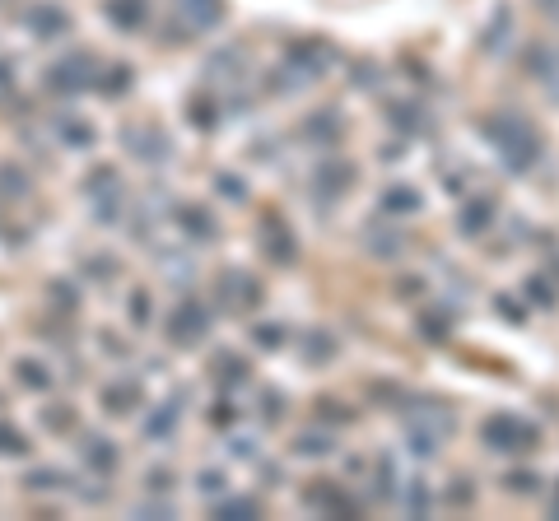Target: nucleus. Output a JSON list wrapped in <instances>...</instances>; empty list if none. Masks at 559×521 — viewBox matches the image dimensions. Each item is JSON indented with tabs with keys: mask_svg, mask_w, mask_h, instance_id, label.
I'll use <instances>...</instances> for the list:
<instances>
[{
	"mask_svg": "<svg viewBox=\"0 0 559 521\" xmlns=\"http://www.w3.org/2000/svg\"><path fill=\"white\" fill-rule=\"evenodd\" d=\"M452 428H457V419H452L448 405H410L406 410V438L415 456H438Z\"/></svg>",
	"mask_w": 559,
	"mask_h": 521,
	"instance_id": "nucleus-4",
	"label": "nucleus"
},
{
	"mask_svg": "<svg viewBox=\"0 0 559 521\" xmlns=\"http://www.w3.org/2000/svg\"><path fill=\"white\" fill-rule=\"evenodd\" d=\"M14 377H19V387H28V391L52 387V373H47V363H38V359H14Z\"/></svg>",
	"mask_w": 559,
	"mask_h": 521,
	"instance_id": "nucleus-29",
	"label": "nucleus"
},
{
	"mask_svg": "<svg viewBox=\"0 0 559 521\" xmlns=\"http://www.w3.org/2000/svg\"><path fill=\"white\" fill-rule=\"evenodd\" d=\"M103 19L117 33H140L150 24V0H103Z\"/></svg>",
	"mask_w": 559,
	"mask_h": 521,
	"instance_id": "nucleus-17",
	"label": "nucleus"
},
{
	"mask_svg": "<svg viewBox=\"0 0 559 521\" xmlns=\"http://www.w3.org/2000/svg\"><path fill=\"white\" fill-rule=\"evenodd\" d=\"M122 140H126V154L140 159V163H150V168L154 163L173 159V140H168L164 126H154V121H136V126H126Z\"/></svg>",
	"mask_w": 559,
	"mask_h": 521,
	"instance_id": "nucleus-10",
	"label": "nucleus"
},
{
	"mask_svg": "<svg viewBox=\"0 0 559 521\" xmlns=\"http://www.w3.org/2000/svg\"><path fill=\"white\" fill-rule=\"evenodd\" d=\"M336 349H341V345H336V335H331V331H313L308 340H303V359H308V363H331V359H336Z\"/></svg>",
	"mask_w": 559,
	"mask_h": 521,
	"instance_id": "nucleus-31",
	"label": "nucleus"
},
{
	"mask_svg": "<svg viewBox=\"0 0 559 521\" xmlns=\"http://www.w3.org/2000/svg\"><path fill=\"white\" fill-rule=\"evenodd\" d=\"M215 294H219V303H224L229 312H257L261 298H266V289H261V280L252 275V270L224 266L219 270V280H215Z\"/></svg>",
	"mask_w": 559,
	"mask_h": 521,
	"instance_id": "nucleus-8",
	"label": "nucleus"
},
{
	"mask_svg": "<svg viewBox=\"0 0 559 521\" xmlns=\"http://www.w3.org/2000/svg\"><path fill=\"white\" fill-rule=\"evenodd\" d=\"M173 224H178L191 242H215L219 238L215 214L205 210V205H196V201H178V205H173Z\"/></svg>",
	"mask_w": 559,
	"mask_h": 521,
	"instance_id": "nucleus-14",
	"label": "nucleus"
},
{
	"mask_svg": "<svg viewBox=\"0 0 559 521\" xmlns=\"http://www.w3.org/2000/svg\"><path fill=\"white\" fill-rule=\"evenodd\" d=\"M28 452V438L19 433L14 424H0V456H24Z\"/></svg>",
	"mask_w": 559,
	"mask_h": 521,
	"instance_id": "nucleus-40",
	"label": "nucleus"
},
{
	"mask_svg": "<svg viewBox=\"0 0 559 521\" xmlns=\"http://www.w3.org/2000/svg\"><path fill=\"white\" fill-rule=\"evenodd\" d=\"M378 210H382V214H392V219H410V214L420 210V191L406 187V182H392V187L382 191Z\"/></svg>",
	"mask_w": 559,
	"mask_h": 521,
	"instance_id": "nucleus-23",
	"label": "nucleus"
},
{
	"mask_svg": "<svg viewBox=\"0 0 559 521\" xmlns=\"http://www.w3.org/2000/svg\"><path fill=\"white\" fill-rule=\"evenodd\" d=\"M94 224H103V228H112L117 219H122V210H126V187H117V191H103V196H94Z\"/></svg>",
	"mask_w": 559,
	"mask_h": 521,
	"instance_id": "nucleus-26",
	"label": "nucleus"
},
{
	"mask_svg": "<svg viewBox=\"0 0 559 521\" xmlns=\"http://www.w3.org/2000/svg\"><path fill=\"white\" fill-rule=\"evenodd\" d=\"M196 489L210 498H224V475H219V470H201V475H196Z\"/></svg>",
	"mask_w": 559,
	"mask_h": 521,
	"instance_id": "nucleus-44",
	"label": "nucleus"
},
{
	"mask_svg": "<svg viewBox=\"0 0 559 521\" xmlns=\"http://www.w3.org/2000/svg\"><path fill=\"white\" fill-rule=\"evenodd\" d=\"M117 270H122V266L112 261V252H94L89 261H84V275H89L94 284H112V280H117Z\"/></svg>",
	"mask_w": 559,
	"mask_h": 521,
	"instance_id": "nucleus-36",
	"label": "nucleus"
},
{
	"mask_svg": "<svg viewBox=\"0 0 559 521\" xmlns=\"http://www.w3.org/2000/svg\"><path fill=\"white\" fill-rule=\"evenodd\" d=\"M70 24H75V19H70V10H66V5H56V0H33V5H24V28L38 42L66 38Z\"/></svg>",
	"mask_w": 559,
	"mask_h": 521,
	"instance_id": "nucleus-11",
	"label": "nucleus"
},
{
	"mask_svg": "<svg viewBox=\"0 0 559 521\" xmlns=\"http://www.w3.org/2000/svg\"><path fill=\"white\" fill-rule=\"evenodd\" d=\"M331 61H336V47L322 38H294L285 47V56H280V66H275V89L280 94H294V89H303V84L322 80L331 70Z\"/></svg>",
	"mask_w": 559,
	"mask_h": 521,
	"instance_id": "nucleus-2",
	"label": "nucleus"
},
{
	"mask_svg": "<svg viewBox=\"0 0 559 521\" xmlns=\"http://www.w3.org/2000/svg\"><path fill=\"white\" fill-rule=\"evenodd\" d=\"M504 489L508 494H541V480H536L532 470H513V475L504 480Z\"/></svg>",
	"mask_w": 559,
	"mask_h": 521,
	"instance_id": "nucleus-41",
	"label": "nucleus"
},
{
	"mask_svg": "<svg viewBox=\"0 0 559 521\" xmlns=\"http://www.w3.org/2000/svg\"><path fill=\"white\" fill-rule=\"evenodd\" d=\"M47 294H52V308L56 312H66V317H75V312H80V294H75V284H70V280H52V284H47Z\"/></svg>",
	"mask_w": 559,
	"mask_h": 521,
	"instance_id": "nucleus-35",
	"label": "nucleus"
},
{
	"mask_svg": "<svg viewBox=\"0 0 559 521\" xmlns=\"http://www.w3.org/2000/svg\"><path fill=\"white\" fill-rule=\"evenodd\" d=\"M210 377H215L219 391H233V387H243V382H247V363L238 359V354H219L215 373H210Z\"/></svg>",
	"mask_w": 559,
	"mask_h": 521,
	"instance_id": "nucleus-25",
	"label": "nucleus"
},
{
	"mask_svg": "<svg viewBox=\"0 0 559 521\" xmlns=\"http://www.w3.org/2000/svg\"><path fill=\"white\" fill-rule=\"evenodd\" d=\"M406 508L410 512H429V508H434V494H429L420 480H410L406 484Z\"/></svg>",
	"mask_w": 559,
	"mask_h": 521,
	"instance_id": "nucleus-43",
	"label": "nucleus"
},
{
	"mask_svg": "<svg viewBox=\"0 0 559 521\" xmlns=\"http://www.w3.org/2000/svg\"><path fill=\"white\" fill-rule=\"evenodd\" d=\"M164 489H173V470L154 466V470H150V494H164Z\"/></svg>",
	"mask_w": 559,
	"mask_h": 521,
	"instance_id": "nucleus-47",
	"label": "nucleus"
},
{
	"mask_svg": "<svg viewBox=\"0 0 559 521\" xmlns=\"http://www.w3.org/2000/svg\"><path fill=\"white\" fill-rule=\"evenodd\" d=\"M10 89H14V61L0 56V98H10Z\"/></svg>",
	"mask_w": 559,
	"mask_h": 521,
	"instance_id": "nucleus-49",
	"label": "nucleus"
},
{
	"mask_svg": "<svg viewBox=\"0 0 559 521\" xmlns=\"http://www.w3.org/2000/svg\"><path fill=\"white\" fill-rule=\"evenodd\" d=\"M215 187H219V196H229V201H247V182L238 187V177H233V173H219Z\"/></svg>",
	"mask_w": 559,
	"mask_h": 521,
	"instance_id": "nucleus-45",
	"label": "nucleus"
},
{
	"mask_svg": "<svg viewBox=\"0 0 559 521\" xmlns=\"http://www.w3.org/2000/svg\"><path fill=\"white\" fill-rule=\"evenodd\" d=\"M117 187H122V173H117L112 163H98L94 173L84 177V196H89V201H94V196H103V191H117Z\"/></svg>",
	"mask_w": 559,
	"mask_h": 521,
	"instance_id": "nucleus-32",
	"label": "nucleus"
},
{
	"mask_svg": "<svg viewBox=\"0 0 559 521\" xmlns=\"http://www.w3.org/2000/svg\"><path fill=\"white\" fill-rule=\"evenodd\" d=\"M285 340H289V335H285V326H280V321H261V326H252V345H257V349H280Z\"/></svg>",
	"mask_w": 559,
	"mask_h": 521,
	"instance_id": "nucleus-37",
	"label": "nucleus"
},
{
	"mask_svg": "<svg viewBox=\"0 0 559 521\" xmlns=\"http://www.w3.org/2000/svg\"><path fill=\"white\" fill-rule=\"evenodd\" d=\"M191 126H196V131H215L219 126V112L210 98H191Z\"/></svg>",
	"mask_w": 559,
	"mask_h": 521,
	"instance_id": "nucleus-39",
	"label": "nucleus"
},
{
	"mask_svg": "<svg viewBox=\"0 0 559 521\" xmlns=\"http://www.w3.org/2000/svg\"><path fill=\"white\" fill-rule=\"evenodd\" d=\"M364 247H369V256H378V261H396V256L406 252V238L392 228L387 214H378V219L364 228Z\"/></svg>",
	"mask_w": 559,
	"mask_h": 521,
	"instance_id": "nucleus-16",
	"label": "nucleus"
},
{
	"mask_svg": "<svg viewBox=\"0 0 559 521\" xmlns=\"http://www.w3.org/2000/svg\"><path fill=\"white\" fill-rule=\"evenodd\" d=\"M42 428L70 433V428H75V410H70V405H47V410H42Z\"/></svg>",
	"mask_w": 559,
	"mask_h": 521,
	"instance_id": "nucleus-38",
	"label": "nucleus"
},
{
	"mask_svg": "<svg viewBox=\"0 0 559 521\" xmlns=\"http://www.w3.org/2000/svg\"><path fill=\"white\" fill-rule=\"evenodd\" d=\"M233 415H238V410H233L229 401H219V410H210V424L224 428V424H233Z\"/></svg>",
	"mask_w": 559,
	"mask_h": 521,
	"instance_id": "nucleus-50",
	"label": "nucleus"
},
{
	"mask_svg": "<svg viewBox=\"0 0 559 521\" xmlns=\"http://www.w3.org/2000/svg\"><path fill=\"white\" fill-rule=\"evenodd\" d=\"M24 489L28 494H61V489H66V475H61V470L38 466V470H28L24 475Z\"/></svg>",
	"mask_w": 559,
	"mask_h": 521,
	"instance_id": "nucleus-30",
	"label": "nucleus"
},
{
	"mask_svg": "<svg viewBox=\"0 0 559 521\" xmlns=\"http://www.w3.org/2000/svg\"><path fill=\"white\" fill-rule=\"evenodd\" d=\"M355 177H359L355 163L341 159V154H327V159L313 168V201L322 205V210H331L336 201H345V196H350Z\"/></svg>",
	"mask_w": 559,
	"mask_h": 521,
	"instance_id": "nucleus-7",
	"label": "nucleus"
},
{
	"mask_svg": "<svg viewBox=\"0 0 559 521\" xmlns=\"http://www.w3.org/2000/svg\"><path fill=\"white\" fill-rule=\"evenodd\" d=\"M490 224H494V201L490 196H471V201L462 205L457 228H462L466 238H480V233H490Z\"/></svg>",
	"mask_w": 559,
	"mask_h": 521,
	"instance_id": "nucleus-22",
	"label": "nucleus"
},
{
	"mask_svg": "<svg viewBox=\"0 0 559 521\" xmlns=\"http://www.w3.org/2000/svg\"><path fill=\"white\" fill-rule=\"evenodd\" d=\"M480 131H485V140L494 145V154L513 168V173H527V168H536V159H541V140H536L532 121L518 117V112H494V117L480 121Z\"/></svg>",
	"mask_w": 559,
	"mask_h": 521,
	"instance_id": "nucleus-1",
	"label": "nucleus"
},
{
	"mask_svg": "<svg viewBox=\"0 0 559 521\" xmlns=\"http://www.w3.org/2000/svg\"><path fill=\"white\" fill-rule=\"evenodd\" d=\"M52 131H56V140H61L66 149H94V145H98L94 121L75 117V112H61V117L52 121Z\"/></svg>",
	"mask_w": 559,
	"mask_h": 521,
	"instance_id": "nucleus-20",
	"label": "nucleus"
},
{
	"mask_svg": "<svg viewBox=\"0 0 559 521\" xmlns=\"http://www.w3.org/2000/svg\"><path fill=\"white\" fill-rule=\"evenodd\" d=\"M140 405H145V391H140L136 377H117V382L103 387V410H108V415H131Z\"/></svg>",
	"mask_w": 559,
	"mask_h": 521,
	"instance_id": "nucleus-19",
	"label": "nucleus"
},
{
	"mask_svg": "<svg viewBox=\"0 0 559 521\" xmlns=\"http://www.w3.org/2000/svg\"><path fill=\"white\" fill-rule=\"evenodd\" d=\"M261 401H266V410H261L266 419H280V415H285V396H280V391H266Z\"/></svg>",
	"mask_w": 559,
	"mask_h": 521,
	"instance_id": "nucleus-48",
	"label": "nucleus"
},
{
	"mask_svg": "<svg viewBox=\"0 0 559 521\" xmlns=\"http://www.w3.org/2000/svg\"><path fill=\"white\" fill-rule=\"evenodd\" d=\"M299 135L308 140L313 149H336L345 135V121L336 107H317V112H308V117L299 121Z\"/></svg>",
	"mask_w": 559,
	"mask_h": 521,
	"instance_id": "nucleus-12",
	"label": "nucleus"
},
{
	"mask_svg": "<svg viewBox=\"0 0 559 521\" xmlns=\"http://www.w3.org/2000/svg\"><path fill=\"white\" fill-rule=\"evenodd\" d=\"M80 456H84V466L94 470L98 480H112V475H117V466H122V452H117V442L103 438V433H89V438L80 442Z\"/></svg>",
	"mask_w": 559,
	"mask_h": 521,
	"instance_id": "nucleus-15",
	"label": "nucleus"
},
{
	"mask_svg": "<svg viewBox=\"0 0 559 521\" xmlns=\"http://www.w3.org/2000/svg\"><path fill=\"white\" fill-rule=\"evenodd\" d=\"M191 33H215L224 24V0H173Z\"/></svg>",
	"mask_w": 559,
	"mask_h": 521,
	"instance_id": "nucleus-18",
	"label": "nucleus"
},
{
	"mask_svg": "<svg viewBox=\"0 0 559 521\" xmlns=\"http://www.w3.org/2000/svg\"><path fill=\"white\" fill-rule=\"evenodd\" d=\"M94 84H98V61L89 52L61 56V61H52L47 75H42V89L56 98H80L84 89H94Z\"/></svg>",
	"mask_w": 559,
	"mask_h": 521,
	"instance_id": "nucleus-6",
	"label": "nucleus"
},
{
	"mask_svg": "<svg viewBox=\"0 0 559 521\" xmlns=\"http://www.w3.org/2000/svg\"><path fill=\"white\" fill-rule=\"evenodd\" d=\"M28 196V173L19 163H0V201H24Z\"/></svg>",
	"mask_w": 559,
	"mask_h": 521,
	"instance_id": "nucleus-28",
	"label": "nucleus"
},
{
	"mask_svg": "<svg viewBox=\"0 0 559 521\" xmlns=\"http://www.w3.org/2000/svg\"><path fill=\"white\" fill-rule=\"evenodd\" d=\"M546 512L550 517H559V480H555V489H550V498H546Z\"/></svg>",
	"mask_w": 559,
	"mask_h": 521,
	"instance_id": "nucleus-52",
	"label": "nucleus"
},
{
	"mask_svg": "<svg viewBox=\"0 0 559 521\" xmlns=\"http://www.w3.org/2000/svg\"><path fill=\"white\" fill-rule=\"evenodd\" d=\"M303 503H308L317 517H350V512H359V503L345 494L336 480H317L313 489H303Z\"/></svg>",
	"mask_w": 559,
	"mask_h": 521,
	"instance_id": "nucleus-13",
	"label": "nucleus"
},
{
	"mask_svg": "<svg viewBox=\"0 0 559 521\" xmlns=\"http://www.w3.org/2000/svg\"><path fill=\"white\" fill-rule=\"evenodd\" d=\"M94 89H98V94H108V98L126 94V89H131V66H103V70H98Z\"/></svg>",
	"mask_w": 559,
	"mask_h": 521,
	"instance_id": "nucleus-34",
	"label": "nucleus"
},
{
	"mask_svg": "<svg viewBox=\"0 0 559 521\" xmlns=\"http://www.w3.org/2000/svg\"><path fill=\"white\" fill-rule=\"evenodd\" d=\"M480 442L499 456H527L541 447V428L532 419L513 415V410H494V415L480 419Z\"/></svg>",
	"mask_w": 559,
	"mask_h": 521,
	"instance_id": "nucleus-3",
	"label": "nucleus"
},
{
	"mask_svg": "<svg viewBox=\"0 0 559 521\" xmlns=\"http://www.w3.org/2000/svg\"><path fill=\"white\" fill-rule=\"evenodd\" d=\"M178 419H182V405L178 401H164V405H154L150 415H145V442H164L178 433Z\"/></svg>",
	"mask_w": 559,
	"mask_h": 521,
	"instance_id": "nucleus-21",
	"label": "nucleus"
},
{
	"mask_svg": "<svg viewBox=\"0 0 559 521\" xmlns=\"http://www.w3.org/2000/svg\"><path fill=\"white\" fill-rule=\"evenodd\" d=\"M219 521H252L261 517V498L243 494V498H219V508H215Z\"/></svg>",
	"mask_w": 559,
	"mask_h": 521,
	"instance_id": "nucleus-27",
	"label": "nucleus"
},
{
	"mask_svg": "<svg viewBox=\"0 0 559 521\" xmlns=\"http://www.w3.org/2000/svg\"><path fill=\"white\" fill-rule=\"evenodd\" d=\"M233 456H247V461H252V456H257V447H252V438H233Z\"/></svg>",
	"mask_w": 559,
	"mask_h": 521,
	"instance_id": "nucleus-51",
	"label": "nucleus"
},
{
	"mask_svg": "<svg viewBox=\"0 0 559 521\" xmlns=\"http://www.w3.org/2000/svg\"><path fill=\"white\" fill-rule=\"evenodd\" d=\"M126 312H131V321H136V326H145V321H150V294H145V289H136V294H131V303H126Z\"/></svg>",
	"mask_w": 559,
	"mask_h": 521,
	"instance_id": "nucleus-46",
	"label": "nucleus"
},
{
	"mask_svg": "<svg viewBox=\"0 0 559 521\" xmlns=\"http://www.w3.org/2000/svg\"><path fill=\"white\" fill-rule=\"evenodd\" d=\"M238 70H243V47H219V52L205 56V80L210 84L233 80Z\"/></svg>",
	"mask_w": 559,
	"mask_h": 521,
	"instance_id": "nucleus-24",
	"label": "nucleus"
},
{
	"mask_svg": "<svg viewBox=\"0 0 559 521\" xmlns=\"http://www.w3.org/2000/svg\"><path fill=\"white\" fill-rule=\"evenodd\" d=\"M387 121H396L401 131H415L420 126V112H415V103H392L387 107Z\"/></svg>",
	"mask_w": 559,
	"mask_h": 521,
	"instance_id": "nucleus-42",
	"label": "nucleus"
},
{
	"mask_svg": "<svg viewBox=\"0 0 559 521\" xmlns=\"http://www.w3.org/2000/svg\"><path fill=\"white\" fill-rule=\"evenodd\" d=\"M331 452H336V442H331V433H322V428H308V433L294 438V456H331Z\"/></svg>",
	"mask_w": 559,
	"mask_h": 521,
	"instance_id": "nucleus-33",
	"label": "nucleus"
},
{
	"mask_svg": "<svg viewBox=\"0 0 559 521\" xmlns=\"http://www.w3.org/2000/svg\"><path fill=\"white\" fill-rule=\"evenodd\" d=\"M257 247L266 261H275V266H294V261H299V238H294V228H289L280 214H261L257 219Z\"/></svg>",
	"mask_w": 559,
	"mask_h": 521,
	"instance_id": "nucleus-9",
	"label": "nucleus"
},
{
	"mask_svg": "<svg viewBox=\"0 0 559 521\" xmlns=\"http://www.w3.org/2000/svg\"><path fill=\"white\" fill-rule=\"evenodd\" d=\"M210 326H215V312L205 308V298H196V294L178 298L164 317L168 345H178V349H196L205 335H210Z\"/></svg>",
	"mask_w": 559,
	"mask_h": 521,
	"instance_id": "nucleus-5",
	"label": "nucleus"
}]
</instances>
